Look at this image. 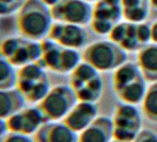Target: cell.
Here are the masks:
<instances>
[{"mask_svg":"<svg viewBox=\"0 0 157 142\" xmlns=\"http://www.w3.org/2000/svg\"><path fill=\"white\" fill-rule=\"evenodd\" d=\"M123 19L121 0H98L94 4L93 19L109 23L113 26Z\"/></svg>","mask_w":157,"mask_h":142,"instance_id":"obj_13","label":"cell"},{"mask_svg":"<svg viewBox=\"0 0 157 142\" xmlns=\"http://www.w3.org/2000/svg\"><path fill=\"white\" fill-rule=\"evenodd\" d=\"M82 62V54L80 51L62 47L58 74H70Z\"/></svg>","mask_w":157,"mask_h":142,"instance_id":"obj_21","label":"cell"},{"mask_svg":"<svg viewBox=\"0 0 157 142\" xmlns=\"http://www.w3.org/2000/svg\"><path fill=\"white\" fill-rule=\"evenodd\" d=\"M51 9L54 21L85 27L93 19L94 5L85 0H59Z\"/></svg>","mask_w":157,"mask_h":142,"instance_id":"obj_5","label":"cell"},{"mask_svg":"<svg viewBox=\"0 0 157 142\" xmlns=\"http://www.w3.org/2000/svg\"><path fill=\"white\" fill-rule=\"evenodd\" d=\"M149 3H150V7L157 10V0H149Z\"/></svg>","mask_w":157,"mask_h":142,"instance_id":"obj_31","label":"cell"},{"mask_svg":"<svg viewBox=\"0 0 157 142\" xmlns=\"http://www.w3.org/2000/svg\"><path fill=\"white\" fill-rule=\"evenodd\" d=\"M104 92V81L99 75L82 88L75 91L78 101L97 103Z\"/></svg>","mask_w":157,"mask_h":142,"instance_id":"obj_18","label":"cell"},{"mask_svg":"<svg viewBox=\"0 0 157 142\" xmlns=\"http://www.w3.org/2000/svg\"><path fill=\"white\" fill-rule=\"evenodd\" d=\"M26 99L17 89L0 90V118L8 119L25 107Z\"/></svg>","mask_w":157,"mask_h":142,"instance_id":"obj_14","label":"cell"},{"mask_svg":"<svg viewBox=\"0 0 157 142\" xmlns=\"http://www.w3.org/2000/svg\"><path fill=\"white\" fill-rule=\"evenodd\" d=\"M82 60L100 73L114 72L128 59V52L108 40H99L88 44L82 52Z\"/></svg>","mask_w":157,"mask_h":142,"instance_id":"obj_2","label":"cell"},{"mask_svg":"<svg viewBox=\"0 0 157 142\" xmlns=\"http://www.w3.org/2000/svg\"><path fill=\"white\" fill-rule=\"evenodd\" d=\"M112 142H119V141H117V140H113Z\"/></svg>","mask_w":157,"mask_h":142,"instance_id":"obj_35","label":"cell"},{"mask_svg":"<svg viewBox=\"0 0 157 142\" xmlns=\"http://www.w3.org/2000/svg\"><path fill=\"white\" fill-rule=\"evenodd\" d=\"M143 78L137 63L127 61L117 68L112 75V88L114 92L119 91L123 87Z\"/></svg>","mask_w":157,"mask_h":142,"instance_id":"obj_15","label":"cell"},{"mask_svg":"<svg viewBox=\"0 0 157 142\" xmlns=\"http://www.w3.org/2000/svg\"><path fill=\"white\" fill-rule=\"evenodd\" d=\"M119 46H121L126 52H138L141 49L142 45L140 44L137 35V24L128 22L126 35Z\"/></svg>","mask_w":157,"mask_h":142,"instance_id":"obj_22","label":"cell"},{"mask_svg":"<svg viewBox=\"0 0 157 142\" xmlns=\"http://www.w3.org/2000/svg\"><path fill=\"white\" fill-rule=\"evenodd\" d=\"M18 70L12 62L0 54V90L17 87Z\"/></svg>","mask_w":157,"mask_h":142,"instance_id":"obj_20","label":"cell"},{"mask_svg":"<svg viewBox=\"0 0 157 142\" xmlns=\"http://www.w3.org/2000/svg\"><path fill=\"white\" fill-rule=\"evenodd\" d=\"M22 41L23 37L10 36L5 38L0 43V54L10 60L20 48Z\"/></svg>","mask_w":157,"mask_h":142,"instance_id":"obj_24","label":"cell"},{"mask_svg":"<svg viewBox=\"0 0 157 142\" xmlns=\"http://www.w3.org/2000/svg\"><path fill=\"white\" fill-rule=\"evenodd\" d=\"M140 106L142 115L151 123L157 124V81L148 86Z\"/></svg>","mask_w":157,"mask_h":142,"instance_id":"obj_19","label":"cell"},{"mask_svg":"<svg viewBox=\"0 0 157 142\" xmlns=\"http://www.w3.org/2000/svg\"><path fill=\"white\" fill-rule=\"evenodd\" d=\"M2 142H35L33 136L10 132L2 140Z\"/></svg>","mask_w":157,"mask_h":142,"instance_id":"obj_27","label":"cell"},{"mask_svg":"<svg viewBox=\"0 0 157 142\" xmlns=\"http://www.w3.org/2000/svg\"><path fill=\"white\" fill-rule=\"evenodd\" d=\"M113 121L111 116L99 115L87 128L78 134V142H112Z\"/></svg>","mask_w":157,"mask_h":142,"instance_id":"obj_10","label":"cell"},{"mask_svg":"<svg viewBox=\"0 0 157 142\" xmlns=\"http://www.w3.org/2000/svg\"><path fill=\"white\" fill-rule=\"evenodd\" d=\"M137 65L147 82L157 81V44L150 43L137 52Z\"/></svg>","mask_w":157,"mask_h":142,"instance_id":"obj_12","label":"cell"},{"mask_svg":"<svg viewBox=\"0 0 157 142\" xmlns=\"http://www.w3.org/2000/svg\"><path fill=\"white\" fill-rule=\"evenodd\" d=\"M147 83L144 78H140L116 92L115 94L121 103L136 106L140 105L148 89Z\"/></svg>","mask_w":157,"mask_h":142,"instance_id":"obj_16","label":"cell"},{"mask_svg":"<svg viewBox=\"0 0 157 142\" xmlns=\"http://www.w3.org/2000/svg\"><path fill=\"white\" fill-rule=\"evenodd\" d=\"M2 140H3V138H2V137H0V142H2Z\"/></svg>","mask_w":157,"mask_h":142,"instance_id":"obj_34","label":"cell"},{"mask_svg":"<svg viewBox=\"0 0 157 142\" xmlns=\"http://www.w3.org/2000/svg\"><path fill=\"white\" fill-rule=\"evenodd\" d=\"M10 133L7 119L0 118V137L4 138Z\"/></svg>","mask_w":157,"mask_h":142,"instance_id":"obj_28","label":"cell"},{"mask_svg":"<svg viewBox=\"0 0 157 142\" xmlns=\"http://www.w3.org/2000/svg\"><path fill=\"white\" fill-rule=\"evenodd\" d=\"M137 35L138 39L142 45V47L150 43L151 41V25H148L145 22L137 24Z\"/></svg>","mask_w":157,"mask_h":142,"instance_id":"obj_25","label":"cell"},{"mask_svg":"<svg viewBox=\"0 0 157 142\" xmlns=\"http://www.w3.org/2000/svg\"><path fill=\"white\" fill-rule=\"evenodd\" d=\"M150 14V4H144L139 7H135L123 10V19L126 21L139 24L145 22Z\"/></svg>","mask_w":157,"mask_h":142,"instance_id":"obj_23","label":"cell"},{"mask_svg":"<svg viewBox=\"0 0 157 142\" xmlns=\"http://www.w3.org/2000/svg\"><path fill=\"white\" fill-rule=\"evenodd\" d=\"M147 1H149V0H147Z\"/></svg>","mask_w":157,"mask_h":142,"instance_id":"obj_36","label":"cell"},{"mask_svg":"<svg viewBox=\"0 0 157 142\" xmlns=\"http://www.w3.org/2000/svg\"><path fill=\"white\" fill-rule=\"evenodd\" d=\"M114 140L133 142L142 129V114L136 106L119 102L113 112Z\"/></svg>","mask_w":157,"mask_h":142,"instance_id":"obj_3","label":"cell"},{"mask_svg":"<svg viewBox=\"0 0 157 142\" xmlns=\"http://www.w3.org/2000/svg\"><path fill=\"white\" fill-rule=\"evenodd\" d=\"M25 1H27V0H17V2H18L19 4H21V5H22Z\"/></svg>","mask_w":157,"mask_h":142,"instance_id":"obj_33","label":"cell"},{"mask_svg":"<svg viewBox=\"0 0 157 142\" xmlns=\"http://www.w3.org/2000/svg\"><path fill=\"white\" fill-rule=\"evenodd\" d=\"M45 68L38 62L29 63L18 69L17 89L23 94V96L38 82L48 78Z\"/></svg>","mask_w":157,"mask_h":142,"instance_id":"obj_11","label":"cell"},{"mask_svg":"<svg viewBox=\"0 0 157 142\" xmlns=\"http://www.w3.org/2000/svg\"><path fill=\"white\" fill-rule=\"evenodd\" d=\"M99 75L100 72L97 71V69L82 60V62L69 74L68 85L74 91H77Z\"/></svg>","mask_w":157,"mask_h":142,"instance_id":"obj_17","label":"cell"},{"mask_svg":"<svg viewBox=\"0 0 157 142\" xmlns=\"http://www.w3.org/2000/svg\"><path fill=\"white\" fill-rule=\"evenodd\" d=\"M48 39L65 48L84 49L88 45V32L83 26L55 21L49 31Z\"/></svg>","mask_w":157,"mask_h":142,"instance_id":"obj_6","label":"cell"},{"mask_svg":"<svg viewBox=\"0 0 157 142\" xmlns=\"http://www.w3.org/2000/svg\"><path fill=\"white\" fill-rule=\"evenodd\" d=\"M33 136L35 142H78V134L63 121H47Z\"/></svg>","mask_w":157,"mask_h":142,"instance_id":"obj_9","label":"cell"},{"mask_svg":"<svg viewBox=\"0 0 157 142\" xmlns=\"http://www.w3.org/2000/svg\"><path fill=\"white\" fill-rule=\"evenodd\" d=\"M133 142H157V133L149 128H142Z\"/></svg>","mask_w":157,"mask_h":142,"instance_id":"obj_26","label":"cell"},{"mask_svg":"<svg viewBox=\"0 0 157 142\" xmlns=\"http://www.w3.org/2000/svg\"><path fill=\"white\" fill-rule=\"evenodd\" d=\"M75 91L66 84L51 87L43 101L37 104L47 121H62L78 103Z\"/></svg>","mask_w":157,"mask_h":142,"instance_id":"obj_4","label":"cell"},{"mask_svg":"<svg viewBox=\"0 0 157 142\" xmlns=\"http://www.w3.org/2000/svg\"><path fill=\"white\" fill-rule=\"evenodd\" d=\"M0 4L2 5H6V6H10L12 8H15L19 10L20 7L21 6V4H19L17 2V0H0Z\"/></svg>","mask_w":157,"mask_h":142,"instance_id":"obj_30","label":"cell"},{"mask_svg":"<svg viewBox=\"0 0 157 142\" xmlns=\"http://www.w3.org/2000/svg\"><path fill=\"white\" fill-rule=\"evenodd\" d=\"M98 116L99 106L97 103L78 101L62 121L74 132L80 134Z\"/></svg>","mask_w":157,"mask_h":142,"instance_id":"obj_8","label":"cell"},{"mask_svg":"<svg viewBox=\"0 0 157 142\" xmlns=\"http://www.w3.org/2000/svg\"><path fill=\"white\" fill-rule=\"evenodd\" d=\"M54 22L51 9L42 0H27L17 12V29L28 40L41 42L47 38Z\"/></svg>","mask_w":157,"mask_h":142,"instance_id":"obj_1","label":"cell"},{"mask_svg":"<svg viewBox=\"0 0 157 142\" xmlns=\"http://www.w3.org/2000/svg\"><path fill=\"white\" fill-rule=\"evenodd\" d=\"M46 122L44 113L37 104L25 106L7 119L10 132L29 136H33Z\"/></svg>","mask_w":157,"mask_h":142,"instance_id":"obj_7","label":"cell"},{"mask_svg":"<svg viewBox=\"0 0 157 142\" xmlns=\"http://www.w3.org/2000/svg\"><path fill=\"white\" fill-rule=\"evenodd\" d=\"M151 41L157 44V20L151 25Z\"/></svg>","mask_w":157,"mask_h":142,"instance_id":"obj_29","label":"cell"},{"mask_svg":"<svg viewBox=\"0 0 157 142\" xmlns=\"http://www.w3.org/2000/svg\"><path fill=\"white\" fill-rule=\"evenodd\" d=\"M85 1H87V2H89V3H91V4H92V3H94V4L95 2H97V1H98V0H85Z\"/></svg>","mask_w":157,"mask_h":142,"instance_id":"obj_32","label":"cell"}]
</instances>
